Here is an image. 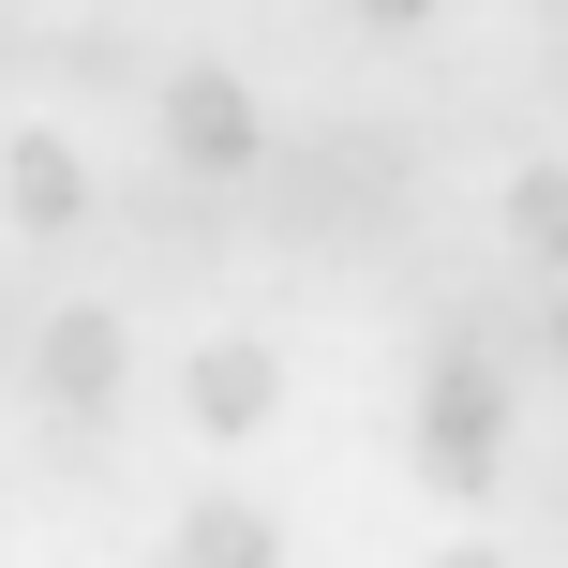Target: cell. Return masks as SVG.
Instances as JSON below:
<instances>
[{
    "mask_svg": "<svg viewBox=\"0 0 568 568\" xmlns=\"http://www.w3.org/2000/svg\"><path fill=\"white\" fill-rule=\"evenodd\" d=\"M419 479L449 494V509H479L494 479H509V359H434L419 374Z\"/></svg>",
    "mask_w": 568,
    "mask_h": 568,
    "instance_id": "6da1fadb",
    "label": "cell"
},
{
    "mask_svg": "<svg viewBox=\"0 0 568 568\" xmlns=\"http://www.w3.org/2000/svg\"><path fill=\"white\" fill-rule=\"evenodd\" d=\"M16 374H30V404H60V419H120V389H135V329H120V300H45Z\"/></svg>",
    "mask_w": 568,
    "mask_h": 568,
    "instance_id": "7a4b0ae2",
    "label": "cell"
},
{
    "mask_svg": "<svg viewBox=\"0 0 568 568\" xmlns=\"http://www.w3.org/2000/svg\"><path fill=\"white\" fill-rule=\"evenodd\" d=\"M165 165H180V180H210V195L270 165V120H255V90H240L225 60H195V75H165Z\"/></svg>",
    "mask_w": 568,
    "mask_h": 568,
    "instance_id": "3957f363",
    "label": "cell"
},
{
    "mask_svg": "<svg viewBox=\"0 0 568 568\" xmlns=\"http://www.w3.org/2000/svg\"><path fill=\"white\" fill-rule=\"evenodd\" d=\"M180 419L225 434V449H240V434H270V419H284V359H270V344H210L195 389H180Z\"/></svg>",
    "mask_w": 568,
    "mask_h": 568,
    "instance_id": "277c9868",
    "label": "cell"
},
{
    "mask_svg": "<svg viewBox=\"0 0 568 568\" xmlns=\"http://www.w3.org/2000/svg\"><path fill=\"white\" fill-rule=\"evenodd\" d=\"M0 210H16L30 240L90 225V150H75V135H16V150H0Z\"/></svg>",
    "mask_w": 568,
    "mask_h": 568,
    "instance_id": "5b68a950",
    "label": "cell"
},
{
    "mask_svg": "<svg viewBox=\"0 0 568 568\" xmlns=\"http://www.w3.org/2000/svg\"><path fill=\"white\" fill-rule=\"evenodd\" d=\"M165 568H284V524L255 494H210V509H180V554Z\"/></svg>",
    "mask_w": 568,
    "mask_h": 568,
    "instance_id": "8992f818",
    "label": "cell"
},
{
    "mask_svg": "<svg viewBox=\"0 0 568 568\" xmlns=\"http://www.w3.org/2000/svg\"><path fill=\"white\" fill-rule=\"evenodd\" d=\"M509 255L539 284L568 270V165H509Z\"/></svg>",
    "mask_w": 568,
    "mask_h": 568,
    "instance_id": "52a82bcc",
    "label": "cell"
},
{
    "mask_svg": "<svg viewBox=\"0 0 568 568\" xmlns=\"http://www.w3.org/2000/svg\"><path fill=\"white\" fill-rule=\"evenodd\" d=\"M344 16H359V30H434L449 0H344Z\"/></svg>",
    "mask_w": 568,
    "mask_h": 568,
    "instance_id": "ba28073f",
    "label": "cell"
},
{
    "mask_svg": "<svg viewBox=\"0 0 568 568\" xmlns=\"http://www.w3.org/2000/svg\"><path fill=\"white\" fill-rule=\"evenodd\" d=\"M30 314H45V300H30V284H0V374L30 359Z\"/></svg>",
    "mask_w": 568,
    "mask_h": 568,
    "instance_id": "9c48e42d",
    "label": "cell"
},
{
    "mask_svg": "<svg viewBox=\"0 0 568 568\" xmlns=\"http://www.w3.org/2000/svg\"><path fill=\"white\" fill-rule=\"evenodd\" d=\"M539 344H554V359H568V270L539 284Z\"/></svg>",
    "mask_w": 568,
    "mask_h": 568,
    "instance_id": "30bf717a",
    "label": "cell"
},
{
    "mask_svg": "<svg viewBox=\"0 0 568 568\" xmlns=\"http://www.w3.org/2000/svg\"><path fill=\"white\" fill-rule=\"evenodd\" d=\"M434 568H509V554H479V539H449V554H434Z\"/></svg>",
    "mask_w": 568,
    "mask_h": 568,
    "instance_id": "8fae6325",
    "label": "cell"
},
{
    "mask_svg": "<svg viewBox=\"0 0 568 568\" xmlns=\"http://www.w3.org/2000/svg\"><path fill=\"white\" fill-rule=\"evenodd\" d=\"M554 16H568V0H554Z\"/></svg>",
    "mask_w": 568,
    "mask_h": 568,
    "instance_id": "7c38bea8",
    "label": "cell"
}]
</instances>
